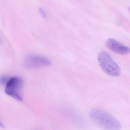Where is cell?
Instances as JSON below:
<instances>
[{
    "instance_id": "4",
    "label": "cell",
    "mask_w": 130,
    "mask_h": 130,
    "mask_svg": "<svg viewBox=\"0 0 130 130\" xmlns=\"http://www.w3.org/2000/svg\"><path fill=\"white\" fill-rule=\"evenodd\" d=\"M26 66L30 68H35L47 66L51 63L50 60L41 55L31 54L27 56L25 60Z\"/></svg>"
},
{
    "instance_id": "7",
    "label": "cell",
    "mask_w": 130,
    "mask_h": 130,
    "mask_svg": "<svg viewBox=\"0 0 130 130\" xmlns=\"http://www.w3.org/2000/svg\"><path fill=\"white\" fill-rule=\"evenodd\" d=\"M39 11L40 14L42 16L44 17H45L46 16V15L45 12L42 9H40Z\"/></svg>"
},
{
    "instance_id": "3",
    "label": "cell",
    "mask_w": 130,
    "mask_h": 130,
    "mask_svg": "<svg viewBox=\"0 0 130 130\" xmlns=\"http://www.w3.org/2000/svg\"><path fill=\"white\" fill-rule=\"evenodd\" d=\"M5 92L8 95L18 101L23 100L22 80L17 77L9 78L6 84Z\"/></svg>"
},
{
    "instance_id": "2",
    "label": "cell",
    "mask_w": 130,
    "mask_h": 130,
    "mask_svg": "<svg viewBox=\"0 0 130 130\" xmlns=\"http://www.w3.org/2000/svg\"><path fill=\"white\" fill-rule=\"evenodd\" d=\"M98 60L101 68L107 74L115 77L120 75V68L107 52L105 51L100 52L98 55Z\"/></svg>"
},
{
    "instance_id": "5",
    "label": "cell",
    "mask_w": 130,
    "mask_h": 130,
    "mask_svg": "<svg viewBox=\"0 0 130 130\" xmlns=\"http://www.w3.org/2000/svg\"><path fill=\"white\" fill-rule=\"evenodd\" d=\"M106 45L111 51L117 54L122 55L128 54L130 52L129 47L125 46L112 38H109L106 42Z\"/></svg>"
},
{
    "instance_id": "6",
    "label": "cell",
    "mask_w": 130,
    "mask_h": 130,
    "mask_svg": "<svg viewBox=\"0 0 130 130\" xmlns=\"http://www.w3.org/2000/svg\"><path fill=\"white\" fill-rule=\"evenodd\" d=\"M9 79L5 76L2 77L0 78V84H6Z\"/></svg>"
},
{
    "instance_id": "1",
    "label": "cell",
    "mask_w": 130,
    "mask_h": 130,
    "mask_svg": "<svg viewBox=\"0 0 130 130\" xmlns=\"http://www.w3.org/2000/svg\"><path fill=\"white\" fill-rule=\"evenodd\" d=\"M90 118L97 126L103 129L118 130L121 128L120 122L108 112L101 109L95 108L89 113Z\"/></svg>"
},
{
    "instance_id": "8",
    "label": "cell",
    "mask_w": 130,
    "mask_h": 130,
    "mask_svg": "<svg viewBox=\"0 0 130 130\" xmlns=\"http://www.w3.org/2000/svg\"><path fill=\"white\" fill-rule=\"evenodd\" d=\"M0 127L4 128V126L0 122Z\"/></svg>"
}]
</instances>
